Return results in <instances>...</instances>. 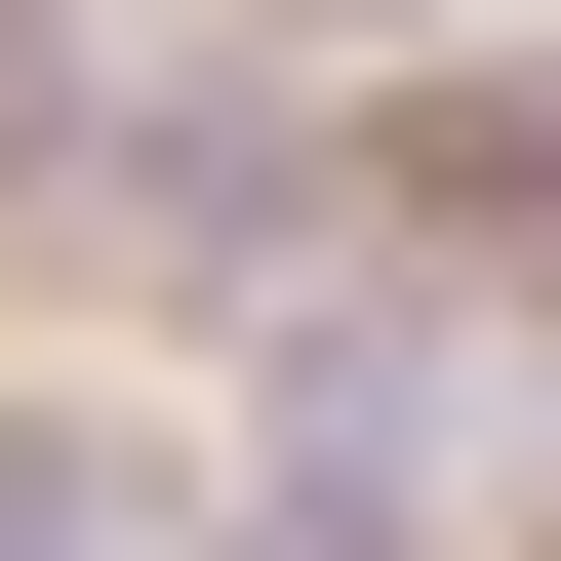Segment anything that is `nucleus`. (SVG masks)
Instances as JSON below:
<instances>
[{
    "label": "nucleus",
    "mask_w": 561,
    "mask_h": 561,
    "mask_svg": "<svg viewBox=\"0 0 561 561\" xmlns=\"http://www.w3.org/2000/svg\"><path fill=\"white\" fill-rule=\"evenodd\" d=\"M481 522V321H321L280 362V561H442Z\"/></svg>",
    "instance_id": "1"
},
{
    "label": "nucleus",
    "mask_w": 561,
    "mask_h": 561,
    "mask_svg": "<svg viewBox=\"0 0 561 561\" xmlns=\"http://www.w3.org/2000/svg\"><path fill=\"white\" fill-rule=\"evenodd\" d=\"M0 561H201V442H121V401H0Z\"/></svg>",
    "instance_id": "2"
}]
</instances>
